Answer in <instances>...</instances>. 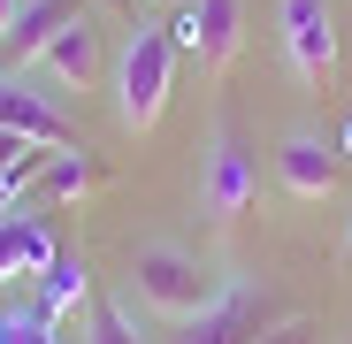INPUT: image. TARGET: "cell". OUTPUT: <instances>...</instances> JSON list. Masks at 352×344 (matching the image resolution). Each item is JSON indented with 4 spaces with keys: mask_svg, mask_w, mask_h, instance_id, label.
<instances>
[{
    "mask_svg": "<svg viewBox=\"0 0 352 344\" xmlns=\"http://www.w3.org/2000/svg\"><path fill=\"white\" fill-rule=\"evenodd\" d=\"M168 92H176V38L161 23H138L115 54V115L123 130H153L168 115Z\"/></svg>",
    "mask_w": 352,
    "mask_h": 344,
    "instance_id": "6da1fadb",
    "label": "cell"
},
{
    "mask_svg": "<svg viewBox=\"0 0 352 344\" xmlns=\"http://www.w3.org/2000/svg\"><path fill=\"white\" fill-rule=\"evenodd\" d=\"M131 283H138V299L161 314V321H192L222 299V283L192 260V253H176V245H138L131 260Z\"/></svg>",
    "mask_w": 352,
    "mask_h": 344,
    "instance_id": "7a4b0ae2",
    "label": "cell"
},
{
    "mask_svg": "<svg viewBox=\"0 0 352 344\" xmlns=\"http://www.w3.org/2000/svg\"><path fill=\"white\" fill-rule=\"evenodd\" d=\"M276 321H283V314H276V299H268V291L222 283V299H214L207 314H192V321H176V336H168V344H261Z\"/></svg>",
    "mask_w": 352,
    "mask_h": 344,
    "instance_id": "3957f363",
    "label": "cell"
},
{
    "mask_svg": "<svg viewBox=\"0 0 352 344\" xmlns=\"http://www.w3.org/2000/svg\"><path fill=\"white\" fill-rule=\"evenodd\" d=\"M253 192H261V168H253V153L238 146V130H214L207 138V161H199V207H207V222H238L245 207H253Z\"/></svg>",
    "mask_w": 352,
    "mask_h": 344,
    "instance_id": "277c9868",
    "label": "cell"
},
{
    "mask_svg": "<svg viewBox=\"0 0 352 344\" xmlns=\"http://www.w3.org/2000/svg\"><path fill=\"white\" fill-rule=\"evenodd\" d=\"M176 31H184V46L199 54L207 77H230L238 69V46H245V0H192V16Z\"/></svg>",
    "mask_w": 352,
    "mask_h": 344,
    "instance_id": "5b68a950",
    "label": "cell"
},
{
    "mask_svg": "<svg viewBox=\"0 0 352 344\" xmlns=\"http://www.w3.org/2000/svg\"><path fill=\"white\" fill-rule=\"evenodd\" d=\"M0 130L23 138V146H54V153H77V123L46 92H31L23 77H0Z\"/></svg>",
    "mask_w": 352,
    "mask_h": 344,
    "instance_id": "8992f818",
    "label": "cell"
},
{
    "mask_svg": "<svg viewBox=\"0 0 352 344\" xmlns=\"http://www.w3.org/2000/svg\"><path fill=\"white\" fill-rule=\"evenodd\" d=\"M283 54L307 84H329L337 77V23L322 0H283Z\"/></svg>",
    "mask_w": 352,
    "mask_h": 344,
    "instance_id": "52a82bcc",
    "label": "cell"
},
{
    "mask_svg": "<svg viewBox=\"0 0 352 344\" xmlns=\"http://www.w3.org/2000/svg\"><path fill=\"white\" fill-rule=\"evenodd\" d=\"M276 168H283V184L299 192V199H329V192H337V176H344L337 146H329V138H314V130H291V138L276 146Z\"/></svg>",
    "mask_w": 352,
    "mask_h": 344,
    "instance_id": "ba28073f",
    "label": "cell"
},
{
    "mask_svg": "<svg viewBox=\"0 0 352 344\" xmlns=\"http://www.w3.org/2000/svg\"><path fill=\"white\" fill-rule=\"evenodd\" d=\"M77 16H85V0H23V8H16V23H8V38H0V46H8L16 62H38V54H46L54 38H62V31H69Z\"/></svg>",
    "mask_w": 352,
    "mask_h": 344,
    "instance_id": "9c48e42d",
    "label": "cell"
},
{
    "mask_svg": "<svg viewBox=\"0 0 352 344\" xmlns=\"http://www.w3.org/2000/svg\"><path fill=\"white\" fill-rule=\"evenodd\" d=\"M38 69L62 84V92H85V84L100 77V31H92V16H77L62 38H54V46L38 54Z\"/></svg>",
    "mask_w": 352,
    "mask_h": 344,
    "instance_id": "30bf717a",
    "label": "cell"
},
{
    "mask_svg": "<svg viewBox=\"0 0 352 344\" xmlns=\"http://www.w3.org/2000/svg\"><path fill=\"white\" fill-rule=\"evenodd\" d=\"M54 253H62V245H54V229L38 214H0V283H8V275H46Z\"/></svg>",
    "mask_w": 352,
    "mask_h": 344,
    "instance_id": "8fae6325",
    "label": "cell"
},
{
    "mask_svg": "<svg viewBox=\"0 0 352 344\" xmlns=\"http://www.w3.org/2000/svg\"><path fill=\"white\" fill-rule=\"evenodd\" d=\"M85 299H92V268H85V253H69V245H62V253L46 260V283H38V314H46V321H69Z\"/></svg>",
    "mask_w": 352,
    "mask_h": 344,
    "instance_id": "7c38bea8",
    "label": "cell"
},
{
    "mask_svg": "<svg viewBox=\"0 0 352 344\" xmlns=\"http://www.w3.org/2000/svg\"><path fill=\"white\" fill-rule=\"evenodd\" d=\"M38 192H46L54 207H77V199L107 192V161H92L85 146H77V153H54V161H46V176H38Z\"/></svg>",
    "mask_w": 352,
    "mask_h": 344,
    "instance_id": "4fadbf2b",
    "label": "cell"
},
{
    "mask_svg": "<svg viewBox=\"0 0 352 344\" xmlns=\"http://www.w3.org/2000/svg\"><path fill=\"white\" fill-rule=\"evenodd\" d=\"M85 344H146V336H138V321H131V306H123V299H100V306H92V336H85Z\"/></svg>",
    "mask_w": 352,
    "mask_h": 344,
    "instance_id": "5bb4252c",
    "label": "cell"
},
{
    "mask_svg": "<svg viewBox=\"0 0 352 344\" xmlns=\"http://www.w3.org/2000/svg\"><path fill=\"white\" fill-rule=\"evenodd\" d=\"M0 344H62L46 314H0Z\"/></svg>",
    "mask_w": 352,
    "mask_h": 344,
    "instance_id": "9a60e30c",
    "label": "cell"
},
{
    "mask_svg": "<svg viewBox=\"0 0 352 344\" xmlns=\"http://www.w3.org/2000/svg\"><path fill=\"white\" fill-rule=\"evenodd\" d=\"M261 344H314V321H299V314H291V321H276Z\"/></svg>",
    "mask_w": 352,
    "mask_h": 344,
    "instance_id": "2e32d148",
    "label": "cell"
},
{
    "mask_svg": "<svg viewBox=\"0 0 352 344\" xmlns=\"http://www.w3.org/2000/svg\"><path fill=\"white\" fill-rule=\"evenodd\" d=\"M16 8H23V0H0V38H8V23H16Z\"/></svg>",
    "mask_w": 352,
    "mask_h": 344,
    "instance_id": "e0dca14e",
    "label": "cell"
}]
</instances>
